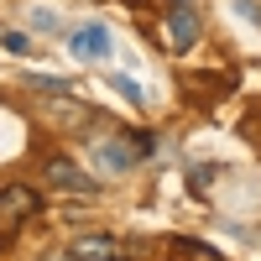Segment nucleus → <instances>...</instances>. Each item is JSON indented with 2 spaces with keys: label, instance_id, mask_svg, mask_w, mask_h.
Returning a JSON list of instances; mask_svg holds the SVG:
<instances>
[{
  "label": "nucleus",
  "instance_id": "obj_9",
  "mask_svg": "<svg viewBox=\"0 0 261 261\" xmlns=\"http://www.w3.org/2000/svg\"><path fill=\"white\" fill-rule=\"evenodd\" d=\"M0 42H6L11 53H32V42H27V32H6V37H0Z\"/></svg>",
  "mask_w": 261,
  "mask_h": 261
},
{
  "label": "nucleus",
  "instance_id": "obj_2",
  "mask_svg": "<svg viewBox=\"0 0 261 261\" xmlns=\"http://www.w3.org/2000/svg\"><path fill=\"white\" fill-rule=\"evenodd\" d=\"M199 32H204V21H199V11H193V0H172V11L162 21V42L172 53H188L193 42H199Z\"/></svg>",
  "mask_w": 261,
  "mask_h": 261
},
{
  "label": "nucleus",
  "instance_id": "obj_8",
  "mask_svg": "<svg viewBox=\"0 0 261 261\" xmlns=\"http://www.w3.org/2000/svg\"><path fill=\"white\" fill-rule=\"evenodd\" d=\"M115 89L130 99V105H141V89H136V84H130V73H115Z\"/></svg>",
  "mask_w": 261,
  "mask_h": 261
},
{
  "label": "nucleus",
  "instance_id": "obj_6",
  "mask_svg": "<svg viewBox=\"0 0 261 261\" xmlns=\"http://www.w3.org/2000/svg\"><path fill=\"white\" fill-rule=\"evenodd\" d=\"M68 47H73V58H105V53H110V32H105V27H79L73 37H68Z\"/></svg>",
  "mask_w": 261,
  "mask_h": 261
},
{
  "label": "nucleus",
  "instance_id": "obj_10",
  "mask_svg": "<svg viewBox=\"0 0 261 261\" xmlns=\"http://www.w3.org/2000/svg\"><path fill=\"white\" fill-rule=\"evenodd\" d=\"M110 261H120V256H110Z\"/></svg>",
  "mask_w": 261,
  "mask_h": 261
},
{
  "label": "nucleus",
  "instance_id": "obj_4",
  "mask_svg": "<svg viewBox=\"0 0 261 261\" xmlns=\"http://www.w3.org/2000/svg\"><path fill=\"white\" fill-rule=\"evenodd\" d=\"M47 120H53V125H63V130H79L84 120H99V115H94V110H84L79 99H63V89H58V94L47 99Z\"/></svg>",
  "mask_w": 261,
  "mask_h": 261
},
{
  "label": "nucleus",
  "instance_id": "obj_5",
  "mask_svg": "<svg viewBox=\"0 0 261 261\" xmlns=\"http://www.w3.org/2000/svg\"><path fill=\"white\" fill-rule=\"evenodd\" d=\"M42 167H47V183H58V188H73V193H94L89 172H79V167H73L68 157H47Z\"/></svg>",
  "mask_w": 261,
  "mask_h": 261
},
{
  "label": "nucleus",
  "instance_id": "obj_7",
  "mask_svg": "<svg viewBox=\"0 0 261 261\" xmlns=\"http://www.w3.org/2000/svg\"><path fill=\"white\" fill-rule=\"evenodd\" d=\"M110 256H120L110 235H79L73 241V261H110Z\"/></svg>",
  "mask_w": 261,
  "mask_h": 261
},
{
  "label": "nucleus",
  "instance_id": "obj_3",
  "mask_svg": "<svg viewBox=\"0 0 261 261\" xmlns=\"http://www.w3.org/2000/svg\"><path fill=\"white\" fill-rule=\"evenodd\" d=\"M94 162L110 172V178H120V172L136 167V146H130V141H99L94 146Z\"/></svg>",
  "mask_w": 261,
  "mask_h": 261
},
{
  "label": "nucleus",
  "instance_id": "obj_1",
  "mask_svg": "<svg viewBox=\"0 0 261 261\" xmlns=\"http://www.w3.org/2000/svg\"><path fill=\"white\" fill-rule=\"evenodd\" d=\"M37 209H42L37 188H27V183H6L0 188V246L16 241V235L37 220Z\"/></svg>",
  "mask_w": 261,
  "mask_h": 261
}]
</instances>
